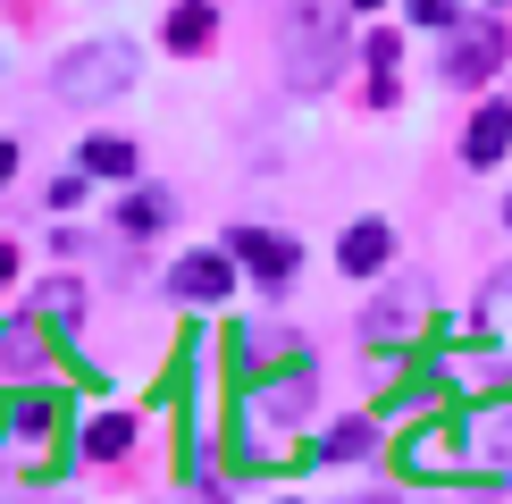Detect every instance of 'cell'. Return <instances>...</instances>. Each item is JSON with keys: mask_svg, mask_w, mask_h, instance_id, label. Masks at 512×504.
<instances>
[{"mask_svg": "<svg viewBox=\"0 0 512 504\" xmlns=\"http://www.w3.org/2000/svg\"><path fill=\"white\" fill-rule=\"evenodd\" d=\"M504 219H512V202H504Z\"/></svg>", "mask_w": 512, "mask_h": 504, "instance_id": "obj_22", "label": "cell"}, {"mask_svg": "<svg viewBox=\"0 0 512 504\" xmlns=\"http://www.w3.org/2000/svg\"><path fill=\"white\" fill-rule=\"evenodd\" d=\"M168 219H177V202H168V194H135V202L118 210V227H126V236H160Z\"/></svg>", "mask_w": 512, "mask_h": 504, "instance_id": "obj_14", "label": "cell"}, {"mask_svg": "<svg viewBox=\"0 0 512 504\" xmlns=\"http://www.w3.org/2000/svg\"><path fill=\"white\" fill-rule=\"evenodd\" d=\"M504 59V34L496 26H454V51H445V84H487Z\"/></svg>", "mask_w": 512, "mask_h": 504, "instance_id": "obj_4", "label": "cell"}, {"mask_svg": "<svg viewBox=\"0 0 512 504\" xmlns=\"http://www.w3.org/2000/svg\"><path fill=\"white\" fill-rule=\"evenodd\" d=\"M177 303H219L227 286H236V252H194V261H177Z\"/></svg>", "mask_w": 512, "mask_h": 504, "instance_id": "obj_5", "label": "cell"}, {"mask_svg": "<svg viewBox=\"0 0 512 504\" xmlns=\"http://www.w3.org/2000/svg\"><path fill=\"white\" fill-rule=\"evenodd\" d=\"M84 202V168H68V177H51V210H76Z\"/></svg>", "mask_w": 512, "mask_h": 504, "instance_id": "obj_16", "label": "cell"}, {"mask_svg": "<svg viewBox=\"0 0 512 504\" xmlns=\"http://www.w3.org/2000/svg\"><path fill=\"white\" fill-rule=\"evenodd\" d=\"M126 446H135V420H126V412H101L93 429H84V454H93V462H118Z\"/></svg>", "mask_w": 512, "mask_h": 504, "instance_id": "obj_13", "label": "cell"}, {"mask_svg": "<svg viewBox=\"0 0 512 504\" xmlns=\"http://www.w3.org/2000/svg\"><path fill=\"white\" fill-rule=\"evenodd\" d=\"M303 404H311V370H303V362L277 370V378H261V412H269V420H303Z\"/></svg>", "mask_w": 512, "mask_h": 504, "instance_id": "obj_8", "label": "cell"}, {"mask_svg": "<svg viewBox=\"0 0 512 504\" xmlns=\"http://www.w3.org/2000/svg\"><path fill=\"white\" fill-rule=\"evenodd\" d=\"M227 252H236V269H244V278H261L269 294L294 286V261H303V244L277 236V227H236V236H227Z\"/></svg>", "mask_w": 512, "mask_h": 504, "instance_id": "obj_3", "label": "cell"}, {"mask_svg": "<svg viewBox=\"0 0 512 504\" xmlns=\"http://www.w3.org/2000/svg\"><path fill=\"white\" fill-rule=\"evenodd\" d=\"M479 328L496 336L504 362H512V269H496V278H487V294H479Z\"/></svg>", "mask_w": 512, "mask_h": 504, "instance_id": "obj_10", "label": "cell"}, {"mask_svg": "<svg viewBox=\"0 0 512 504\" xmlns=\"http://www.w3.org/2000/svg\"><path fill=\"white\" fill-rule=\"evenodd\" d=\"M512 152V101H487V110L471 118V135H462V160L471 168H496Z\"/></svg>", "mask_w": 512, "mask_h": 504, "instance_id": "obj_7", "label": "cell"}, {"mask_svg": "<svg viewBox=\"0 0 512 504\" xmlns=\"http://www.w3.org/2000/svg\"><path fill=\"white\" fill-rule=\"evenodd\" d=\"M9 278H17V252H9V244H0V286H9Z\"/></svg>", "mask_w": 512, "mask_h": 504, "instance_id": "obj_20", "label": "cell"}, {"mask_svg": "<svg viewBox=\"0 0 512 504\" xmlns=\"http://www.w3.org/2000/svg\"><path fill=\"white\" fill-rule=\"evenodd\" d=\"M277 59L294 93H328L345 68V0H286L277 17Z\"/></svg>", "mask_w": 512, "mask_h": 504, "instance_id": "obj_1", "label": "cell"}, {"mask_svg": "<svg viewBox=\"0 0 512 504\" xmlns=\"http://www.w3.org/2000/svg\"><path fill=\"white\" fill-rule=\"evenodd\" d=\"M17 177V143H0V185H9Z\"/></svg>", "mask_w": 512, "mask_h": 504, "instance_id": "obj_19", "label": "cell"}, {"mask_svg": "<svg viewBox=\"0 0 512 504\" xmlns=\"http://www.w3.org/2000/svg\"><path fill=\"white\" fill-rule=\"evenodd\" d=\"M370 420H336V429H328V446H319V462H353V454H370Z\"/></svg>", "mask_w": 512, "mask_h": 504, "instance_id": "obj_15", "label": "cell"}, {"mask_svg": "<svg viewBox=\"0 0 512 504\" xmlns=\"http://www.w3.org/2000/svg\"><path fill=\"white\" fill-rule=\"evenodd\" d=\"M84 177H135V143L126 135H93L84 143Z\"/></svg>", "mask_w": 512, "mask_h": 504, "instance_id": "obj_12", "label": "cell"}, {"mask_svg": "<svg viewBox=\"0 0 512 504\" xmlns=\"http://www.w3.org/2000/svg\"><path fill=\"white\" fill-rule=\"evenodd\" d=\"M370 336H403V294H395V303H378V311H370Z\"/></svg>", "mask_w": 512, "mask_h": 504, "instance_id": "obj_17", "label": "cell"}, {"mask_svg": "<svg viewBox=\"0 0 512 504\" xmlns=\"http://www.w3.org/2000/svg\"><path fill=\"white\" fill-rule=\"evenodd\" d=\"M126 84H135V42H76V51L51 68V93L76 101V110H101V101H118Z\"/></svg>", "mask_w": 512, "mask_h": 504, "instance_id": "obj_2", "label": "cell"}, {"mask_svg": "<svg viewBox=\"0 0 512 504\" xmlns=\"http://www.w3.org/2000/svg\"><path fill=\"white\" fill-rule=\"evenodd\" d=\"M336 261H345V278H378V269L395 261V227H387V219H361V227H345Z\"/></svg>", "mask_w": 512, "mask_h": 504, "instance_id": "obj_6", "label": "cell"}, {"mask_svg": "<svg viewBox=\"0 0 512 504\" xmlns=\"http://www.w3.org/2000/svg\"><path fill=\"white\" fill-rule=\"evenodd\" d=\"M412 17L420 26H454V0H412Z\"/></svg>", "mask_w": 512, "mask_h": 504, "instance_id": "obj_18", "label": "cell"}, {"mask_svg": "<svg viewBox=\"0 0 512 504\" xmlns=\"http://www.w3.org/2000/svg\"><path fill=\"white\" fill-rule=\"evenodd\" d=\"M210 26H219V17H210V0H177V9H168V51H202Z\"/></svg>", "mask_w": 512, "mask_h": 504, "instance_id": "obj_11", "label": "cell"}, {"mask_svg": "<svg viewBox=\"0 0 512 504\" xmlns=\"http://www.w3.org/2000/svg\"><path fill=\"white\" fill-rule=\"evenodd\" d=\"M353 9H378V0H353Z\"/></svg>", "mask_w": 512, "mask_h": 504, "instance_id": "obj_21", "label": "cell"}, {"mask_svg": "<svg viewBox=\"0 0 512 504\" xmlns=\"http://www.w3.org/2000/svg\"><path fill=\"white\" fill-rule=\"evenodd\" d=\"M76 320H84V286L76 278L34 286V328H76Z\"/></svg>", "mask_w": 512, "mask_h": 504, "instance_id": "obj_9", "label": "cell"}]
</instances>
